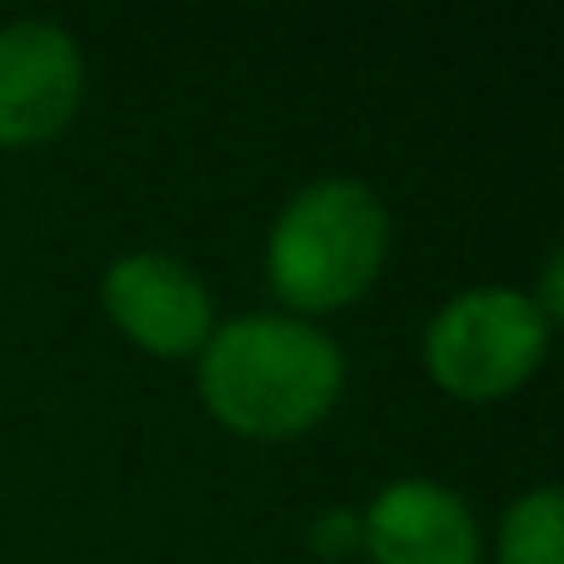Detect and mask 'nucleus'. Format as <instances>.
<instances>
[{"instance_id":"5","label":"nucleus","mask_w":564,"mask_h":564,"mask_svg":"<svg viewBox=\"0 0 564 564\" xmlns=\"http://www.w3.org/2000/svg\"><path fill=\"white\" fill-rule=\"evenodd\" d=\"M89 89L78 40L51 18L0 29V150H34L67 133Z\"/></svg>"},{"instance_id":"3","label":"nucleus","mask_w":564,"mask_h":564,"mask_svg":"<svg viewBox=\"0 0 564 564\" xmlns=\"http://www.w3.org/2000/svg\"><path fill=\"white\" fill-rule=\"evenodd\" d=\"M553 344V322L531 305L525 289H465L443 300V311L421 333L426 377L459 404H498L520 393Z\"/></svg>"},{"instance_id":"8","label":"nucleus","mask_w":564,"mask_h":564,"mask_svg":"<svg viewBox=\"0 0 564 564\" xmlns=\"http://www.w3.org/2000/svg\"><path fill=\"white\" fill-rule=\"evenodd\" d=\"M311 547H316L327 564H338L344 553L360 547V514H355V509H327V514L316 520V531H311Z\"/></svg>"},{"instance_id":"2","label":"nucleus","mask_w":564,"mask_h":564,"mask_svg":"<svg viewBox=\"0 0 564 564\" xmlns=\"http://www.w3.org/2000/svg\"><path fill=\"white\" fill-rule=\"evenodd\" d=\"M393 249L388 199L360 177H316L282 199L265 232V282L300 322L360 305Z\"/></svg>"},{"instance_id":"6","label":"nucleus","mask_w":564,"mask_h":564,"mask_svg":"<svg viewBox=\"0 0 564 564\" xmlns=\"http://www.w3.org/2000/svg\"><path fill=\"white\" fill-rule=\"evenodd\" d=\"M360 547L371 564H481V525L448 481L399 476L360 509Z\"/></svg>"},{"instance_id":"7","label":"nucleus","mask_w":564,"mask_h":564,"mask_svg":"<svg viewBox=\"0 0 564 564\" xmlns=\"http://www.w3.org/2000/svg\"><path fill=\"white\" fill-rule=\"evenodd\" d=\"M498 564H564V498H558V487H531L503 509Z\"/></svg>"},{"instance_id":"4","label":"nucleus","mask_w":564,"mask_h":564,"mask_svg":"<svg viewBox=\"0 0 564 564\" xmlns=\"http://www.w3.org/2000/svg\"><path fill=\"white\" fill-rule=\"evenodd\" d=\"M106 322L155 360H194L216 333V294L210 282L166 254V249H128L100 276Z\"/></svg>"},{"instance_id":"1","label":"nucleus","mask_w":564,"mask_h":564,"mask_svg":"<svg viewBox=\"0 0 564 564\" xmlns=\"http://www.w3.org/2000/svg\"><path fill=\"white\" fill-rule=\"evenodd\" d=\"M199 404L210 421L249 443H289L316 432L344 399V349L300 316H232L216 322L194 355Z\"/></svg>"}]
</instances>
